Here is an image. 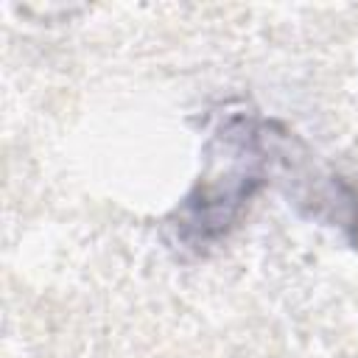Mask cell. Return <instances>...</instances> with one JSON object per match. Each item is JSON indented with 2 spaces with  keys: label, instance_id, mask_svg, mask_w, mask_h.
I'll use <instances>...</instances> for the list:
<instances>
[{
  "label": "cell",
  "instance_id": "1",
  "mask_svg": "<svg viewBox=\"0 0 358 358\" xmlns=\"http://www.w3.org/2000/svg\"><path fill=\"white\" fill-rule=\"evenodd\" d=\"M232 148H235V165L227 176L218 182H204L196 187V193L182 207L179 232L182 238L201 243L215 235H221L232 218L238 215L241 204L252 196L255 185L260 182V165H257V148H255V131L252 126L229 129L227 131Z\"/></svg>",
  "mask_w": 358,
  "mask_h": 358
}]
</instances>
